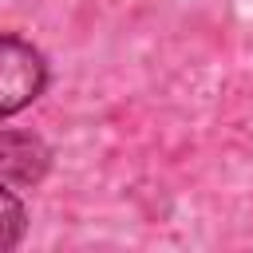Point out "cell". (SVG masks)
I'll return each mask as SVG.
<instances>
[{"label": "cell", "instance_id": "6da1fadb", "mask_svg": "<svg viewBox=\"0 0 253 253\" xmlns=\"http://www.w3.org/2000/svg\"><path fill=\"white\" fill-rule=\"evenodd\" d=\"M43 83H47L43 55L20 36H0V119L36 103Z\"/></svg>", "mask_w": 253, "mask_h": 253}, {"label": "cell", "instance_id": "7a4b0ae2", "mask_svg": "<svg viewBox=\"0 0 253 253\" xmlns=\"http://www.w3.org/2000/svg\"><path fill=\"white\" fill-rule=\"evenodd\" d=\"M47 150L20 130H0V182H36L43 174Z\"/></svg>", "mask_w": 253, "mask_h": 253}, {"label": "cell", "instance_id": "3957f363", "mask_svg": "<svg viewBox=\"0 0 253 253\" xmlns=\"http://www.w3.org/2000/svg\"><path fill=\"white\" fill-rule=\"evenodd\" d=\"M24 206H20V198L0 182V249H12V245H20V237H24Z\"/></svg>", "mask_w": 253, "mask_h": 253}]
</instances>
